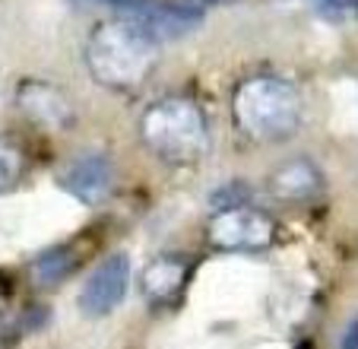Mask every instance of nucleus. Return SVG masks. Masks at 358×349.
<instances>
[{
  "label": "nucleus",
  "mask_w": 358,
  "mask_h": 349,
  "mask_svg": "<svg viewBox=\"0 0 358 349\" xmlns=\"http://www.w3.org/2000/svg\"><path fill=\"white\" fill-rule=\"evenodd\" d=\"M83 61L99 86L121 95H136L156 74L159 41L136 20H108L89 32Z\"/></svg>",
  "instance_id": "1"
},
{
  "label": "nucleus",
  "mask_w": 358,
  "mask_h": 349,
  "mask_svg": "<svg viewBox=\"0 0 358 349\" xmlns=\"http://www.w3.org/2000/svg\"><path fill=\"white\" fill-rule=\"evenodd\" d=\"M304 99L285 76L254 74L231 93V121L250 143H285L298 134Z\"/></svg>",
  "instance_id": "2"
},
{
  "label": "nucleus",
  "mask_w": 358,
  "mask_h": 349,
  "mask_svg": "<svg viewBox=\"0 0 358 349\" xmlns=\"http://www.w3.org/2000/svg\"><path fill=\"white\" fill-rule=\"evenodd\" d=\"M140 140L165 165H196L210 156V118L187 95H165L140 118Z\"/></svg>",
  "instance_id": "3"
},
{
  "label": "nucleus",
  "mask_w": 358,
  "mask_h": 349,
  "mask_svg": "<svg viewBox=\"0 0 358 349\" xmlns=\"http://www.w3.org/2000/svg\"><path fill=\"white\" fill-rule=\"evenodd\" d=\"M206 242L222 254H260L276 242V222L257 207H222L206 222Z\"/></svg>",
  "instance_id": "4"
},
{
  "label": "nucleus",
  "mask_w": 358,
  "mask_h": 349,
  "mask_svg": "<svg viewBox=\"0 0 358 349\" xmlns=\"http://www.w3.org/2000/svg\"><path fill=\"white\" fill-rule=\"evenodd\" d=\"M57 184L67 191L73 200L86 203V207H101L115 197L117 188V172L108 153L89 149L83 156H73L57 174Z\"/></svg>",
  "instance_id": "5"
},
{
  "label": "nucleus",
  "mask_w": 358,
  "mask_h": 349,
  "mask_svg": "<svg viewBox=\"0 0 358 349\" xmlns=\"http://www.w3.org/2000/svg\"><path fill=\"white\" fill-rule=\"evenodd\" d=\"M127 282H130V261L127 254L115 251L89 273V280L80 289L76 305H80V311L86 317H105L124 302Z\"/></svg>",
  "instance_id": "6"
},
{
  "label": "nucleus",
  "mask_w": 358,
  "mask_h": 349,
  "mask_svg": "<svg viewBox=\"0 0 358 349\" xmlns=\"http://www.w3.org/2000/svg\"><path fill=\"white\" fill-rule=\"evenodd\" d=\"M16 105L32 124L45 130H70L76 124V108L61 86L45 80H22L16 89Z\"/></svg>",
  "instance_id": "7"
},
{
  "label": "nucleus",
  "mask_w": 358,
  "mask_h": 349,
  "mask_svg": "<svg viewBox=\"0 0 358 349\" xmlns=\"http://www.w3.org/2000/svg\"><path fill=\"white\" fill-rule=\"evenodd\" d=\"M190 280V261L181 254H159L146 264L140 276V289L146 296L149 305L156 308H169V305H178L187 289Z\"/></svg>",
  "instance_id": "8"
},
{
  "label": "nucleus",
  "mask_w": 358,
  "mask_h": 349,
  "mask_svg": "<svg viewBox=\"0 0 358 349\" xmlns=\"http://www.w3.org/2000/svg\"><path fill=\"white\" fill-rule=\"evenodd\" d=\"M266 191L282 203H314L324 194V172L311 159H289L273 168Z\"/></svg>",
  "instance_id": "9"
},
{
  "label": "nucleus",
  "mask_w": 358,
  "mask_h": 349,
  "mask_svg": "<svg viewBox=\"0 0 358 349\" xmlns=\"http://www.w3.org/2000/svg\"><path fill=\"white\" fill-rule=\"evenodd\" d=\"M134 20L162 45V41H171L178 35L190 32L203 16L194 13L190 7H184L181 0H171V4H146L143 10H136Z\"/></svg>",
  "instance_id": "10"
},
{
  "label": "nucleus",
  "mask_w": 358,
  "mask_h": 349,
  "mask_svg": "<svg viewBox=\"0 0 358 349\" xmlns=\"http://www.w3.org/2000/svg\"><path fill=\"white\" fill-rule=\"evenodd\" d=\"M83 254L73 251L70 245H57V248H48L45 254H38L32 261V273L38 286H57L64 282L76 267H80Z\"/></svg>",
  "instance_id": "11"
},
{
  "label": "nucleus",
  "mask_w": 358,
  "mask_h": 349,
  "mask_svg": "<svg viewBox=\"0 0 358 349\" xmlns=\"http://www.w3.org/2000/svg\"><path fill=\"white\" fill-rule=\"evenodd\" d=\"M26 174V156L13 146V143L0 140V194L13 191Z\"/></svg>",
  "instance_id": "12"
},
{
  "label": "nucleus",
  "mask_w": 358,
  "mask_h": 349,
  "mask_svg": "<svg viewBox=\"0 0 358 349\" xmlns=\"http://www.w3.org/2000/svg\"><path fill=\"white\" fill-rule=\"evenodd\" d=\"M184 7H190L194 13H206V10H213V7H225V4H235V0H181Z\"/></svg>",
  "instance_id": "13"
},
{
  "label": "nucleus",
  "mask_w": 358,
  "mask_h": 349,
  "mask_svg": "<svg viewBox=\"0 0 358 349\" xmlns=\"http://www.w3.org/2000/svg\"><path fill=\"white\" fill-rule=\"evenodd\" d=\"M343 349H358V317L349 324V330H345V340H343Z\"/></svg>",
  "instance_id": "14"
},
{
  "label": "nucleus",
  "mask_w": 358,
  "mask_h": 349,
  "mask_svg": "<svg viewBox=\"0 0 358 349\" xmlns=\"http://www.w3.org/2000/svg\"><path fill=\"white\" fill-rule=\"evenodd\" d=\"M7 305H10V286L3 280H0V317H3V311H7Z\"/></svg>",
  "instance_id": "15"
},
{
  "label": "nucleus",
  "mask_w": 358,
  "mask_h": 349,
  "mask_svg": "<svg viewBox=\"0 0 358 349\" xmlns=\"http://www.w3.org/2000/svg\"><path fill=\"white\" fill-rule=\"evenodd\" d=\"M308 4H311V7H314V10H317V13H320V10H324L327 4H330V0H308Z\"/></svg>",
  "instance_id": "16"
}]
</instances>
